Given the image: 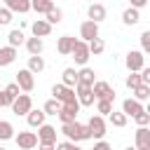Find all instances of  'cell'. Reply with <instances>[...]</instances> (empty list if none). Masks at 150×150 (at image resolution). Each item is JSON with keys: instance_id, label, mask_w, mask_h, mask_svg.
I'll return each mask as SVG.
<instances>
[{"instance_id": "cell-30", "label": "cell", "mask_w": 150, "mask_h": 150, "mask_svg": "<svg viewBox=\"0 0 150 150\" xmlns=\"http://www.w3.org/2000/svg\"><path fill=\"white\" fill-rule=\"evenodd\" d=\"M89 45V54L91 56H98V54H103V49H105V42L101 40V38H96V40H91V42H87Z\"/></svg>"}, {"instance_id": "cell-26", "label": "cell", "mask_w": 150, "mask_h": 150, "mask_svg": "<svg viewBox=\"0 0 150 150\" xmlns=\"http://www.w3.org/2000/svg\"><path fill=\"white\" fill-rule=\"evenodd\" d=\"M7 9H9V12L26 14V12L30 9V0H12V2H7Z\"/></svg>"}, {"instance_id": "cell-37", "label": "cell", "mask_w": 150, "mask_h": 150, "mask_svg": "<svg viewBox=\"0 0 150 150\" xmlns=\"http://www.w3.org/2000/svg\"><path fill=\"white\" fill-rule=\"evenodd\" d=\"M141 52L143 54H150V30H143L141 33Z\"/></svg>"}, {"instance_id": "cell-8", "label": "cell", "mask_w": 150, "mask_h": 150, "mask_svg": "<svg viewBox=\"0 0 150 150\" xmlns=\"http://www.w3.org/2000/svg\"><path fill=\"white\" fill-rule=\"evenodd\" d=\"M89 131H91V138H98V141H103V136H105V120L101 117V115H91V120H89Z\"/></svg>"}, {"instance_id": "cell-27", "label": "cell", "mask_w": 150, "mask_h": 150, "mask_svg": "<svg viewBox=\"0 0 150 150\" xmlns=\"http://www.w3.org/2000/svg\"><path fill=\"white\" fill-rule=\"evenodd\" d=\"M30 9H35L38 14H47L49 9H54L52 0H30Z\"/></svg>"}, {"instance_id": "cell-49", "label": "cell", "mask_w": 150, "mask_h": 150, "mask_svg": "<svg viewBox=\"0 0 150 150\" xmlns=\"http://www.w3.org/2000/svg\"><path fill=\"white\" fill-rule=\"evenodd\" d=\"M7 2H12V0H5V5H7Z\"/></svg>"}, {"instance_id": "cell-28", "label": "cell", "mask_w": 150, "mask_h": 150, "mask_svg": "<svg viewBox=\"0 0 150 150\" xmlns=\"http://www.w3.org/2000/svg\"><path fill=\"white\" fill-rule=\"evenodd\" d=\"M28 70L35 75V73H42L45 70V59L42 56H28Z\"/></svg>"}, {"instance_id": "cell-15", "label": "cell", "mask_w": 150, "mask_h": 150, "mask_svg": "<svg viewBox=\"0 0 150 150\" xmlns=\"http://www.w3.org/2000/svg\"><path fill=\"white\" fill-rule=\"evenodd\" d=\"M38 141L40 143H54L56 145V129L52 124H42L38 129Z\"/></svg>"}, {"instance_id": "cell-22", "label": "cell", "mask_w": 150, "mask_h": 150, "mask_svg": "<svg viewBox=\"0 0 150 150\" xmlns=\"http://www.w3.org/2000/svg\"><path fill=\"white\" fill-rule=\"evenodd\" d=\"M122 21H124V26H136V23L141 21V14H138V9H134V7H127V9L122 12Z\"/></svg>"}, {"instance_id": "cell-47", "label": "cell", "mask_w": 150, "mask_h": 150, "mask_svg": "<svg viewBox=\"0 0 150 150\" xmlns=\"http://www.w3.org/2000/svg\"><path fill=\"white\" fill-rule=\"evenodd\" d=\"M145 112H148V115H150V101H148V108H145Z\"/></svg>"}, {"instance_id": "cell-4", "label": "cell", "mask_w": 150, "mask_h": 150, "mask_svg": "<svg viewBox=\"0 0 150 150\" xmlns=\"http://www.w3.org/2000/svg\"><path fill=\"white\" fill-rule=\"evenodd\" d=\"M16 84H19V89H21L23 94H30V91L35 89V77H33V73H30L28 68H21V70L16 73Z\"/></svg>"}, {"instance_id": "cell-18", "label": "cell", "mask_w": 150, "mask_h": 150, "mask_svg": "<svg viewBox=\"0 0 150 150\" xmlns=\"http://www.w3.org/2000/svg\"><path fill=\"white\" fill-rule=\"evenodd\" d=\"M30 30H33V35H35V38H47V35L52 33V26H49L45 19H38V21H33V23H30Z\"/></svg>"}, {"instance_id": "cell-24", "label": "cell", "mask_w": 150, "mask_h": 150, "mask_svg": "<svg viewBox=\"0 0 150 150\" xmlns=\"http://www.w3.org/2000/svg\"><path fill=\"white\" fill-rule=\"evenodd\" d=\"M7 40H9V47H21V45H26V38H23V30L21 28H14V30H9V35H7Z\"/></svg>"}, {"instance_id": "cell-6", "label": "cell", "mask_w": 150, "mask_h": 150, "mask_svg": "<svg viewBox=\"0 0 150 150\" xmlns=\"http://www.w3.org/2000/svg\"><path fill=\"white\" fill-rule=\"evenodd\" d=\"M12 110H14V115H28L33 110V98L28 94H19L12 103Z\"/></svg>"}, {"instance_id": "cell-36", "label": "cell", "mask_w": 150, "mask_h": 150, "mask_svg": "<svg viewBox=\"0 0 150 150\" xmlns=\"http://www.w3.org/2000/svg\"><path fill=\"white\" fill-rule=\"evenodd\" d=\"M141 84H143V82H141V75H138V73H129V77H127V87L134 91V89L141 87Z\"/></svg>"}, {"instance_id": "cell-2", "label": "cell", "mask_w": 150, "mask_h": 150, "mask_svg": "<svg viewBox=\"0 0 150 150\" xmlns=\"http://www.w3.org/2000/svg\"><path fill=\"white\" fill-rule=\"evenodd\" d=\"M52 96H54L56 101H61V105H68V103H75V101H77L75 89H70V87H66V84H54V87H52Z\"/></svg>"}, {"instance_id": "cell-14", "label": "cell", "mask_w": 150, "mask_h": 150, "mask_svg": "<svg viewBox=\"0 0 150 150\" xmlns=\"http://www.w3.org/2000/svg\"><path fill=\"white\" fill-rule=\"evenodd\" d=\"M136 150H150V129L148 127H138L136 129Z\"/></svg>"}, {"instance_id": "cell-43", "label": "cell", "mask_w": 150, "mask_h": 150, "mask_svg": "<svg viewBox=\"0 0 150 150\" xmlns=\"http://www.w3.org/2000/svg\"><path fill=\"white\" fill-rule=\"evenodd\" d=\"M141 82H143V84H148V87H150V68H148V66H145V68H143V70H141Z\"/></svg>"}, {"instance_id": "cell-48", "label": "cell", "mask_w": 150, "mask_h": 150, "mask_svg": "<svg viewBox=\"0 0 150 150\" xmlns=\"http://www.w3.org/2000/svg\"><path fill=\"white\" fill-rule=\"evenodd\" d=\"M124 150H136V148H124Z\"/></svg>"}, {"instance_id": "cell-44", "label": "cell", "mask_w": 150, "mask_h": 150, "mask_svg": "<svg viewBox=\"0 0 150 150\" xmlns=\"http://www.w3.org/2000/svg\"><path fill=\"white\" fill-rule=\"evenodd\" d=\"M91 150H112V148H110V143H105V141H96Z\"/></svg>"}, {"instance_id": "cell-32", "label": "cell", "mask_w": 150, "mask_h": 150, "mask_svg": "<svg viewBox=\"0 0 150 150\" xmlns=\"http://www.w3.org/2000/svg\"><path fill=\"white\" fill-rule=\"evenodd\" d=\"M45 16H47V19H45V21H47V23H49V26H54V23H59V21H61V19H63V12H61V9H59V7H54V9H49V12H47V14H45Z\"/></svg>"}, {"instance_id": "cell-16", "label": "cell", "mask_w": 150, "mask_h": 150, "mask_svg": "<svg viewBox=\"0 0 150 150\" xmlns=\"http://www.w3.org/2000/svg\"><path fill=\"white\" fill-rule=\"evenodd\" d=\"M75 38L73 35H61L59 38V42H56V49H59V54H63V56H68V54H73V47H75Z\"/></svg>"}, {"instance_id": "cell-19", "label": "cell", "mask_w": 150, "mask_h": 150, "mask_svg": "<svg viewBox=\"0 0 150 150\" xmlns=\"http://www.w3.org/2000/svg\"><path fill=\"white\" fill-rule=\"evenodd\" d=\"M26 49H28V54L30 56H40L42 54V49H45V42H42V38H28L26 40Z\"/></svg>"}, {"instance_id": "cell-35", "label": "cell", "mask_w": 150, "mask_h": 150, "mask_svg": "<svg viewBox=\"0 0 150 150\" xmlns=\"http://www.w3.org/2000/svg\"><path fill=\"white\" fill-rule=\"evenodd\" d=\"M96 110H98V115H101V117H103V115H110V112H112V101L98 98V101H96Z\"/></svg>"}, {"instance_id": "cell-23", "label": "cell", "mask_w": 150, "mask_h": 150, "mask_svg": "<svg viewBox=\"0 0 150 150\" xmlns=\"http://www.w3.org/2000/svg\"><path fill=\"white\" fill-rule=\"evenodd\" d=\"M96 80H94V70L91 68H87V66H82V70H77V84H87V87H91Z\"/></svg>"}, {"instance_id": "cell-51", "label": "cell", "mask_w": 150, "mask_h": 150, "mask_svg": "<svg viewBox=\"0 0 150 150\" xmlns=\"http://www.w3.org/2000/svg\"><path fill=\"white\" fill-rule=\"evenodd\" d=\"M52 2H54V0H52Z\"/></svg>"}, {"instance_id": "cell-34", "label": "cell", "mask_w": 150, "mask_h": 150, "mask_svg": "<svg viewBox=\"0 0 150 150\" xmlns=\"http://www.w3.org/2000/svg\"><path fill=\"white\" fill-rule=\"evenodd\" d=\"M45 115H59V110H61V101H56V98H49L47 103H45Z\"/></svg>"}, {"instance_id": "cell-17", "label": "cell", "mask_w": 150, "mask_h": 150, "mask_svg": "<svg viewBox=\"0 0 150 150\" xmlns=\"http://www.w3.org/2000/svg\"><path fill=\"white\" fill-rule=\"evenodd\" d=\"M145 108L141 105V101H136V98H127L124 103H122V112L127 115V117H136L138 112H143Z\"/></svg>"}, {"instance_id": "cell-41", "label": "cell", "mask_w": 150, "mask_h": 150, "mask_svg": "<svg viewBox=\"0 0 150 150\" xmlns=\"http://www.w3.org/2000/svg\"><path fill=\"white\" fill-rule=\"evenodd\" d=\"M5 91H7V94H9L12 98H16V96L21 94V89H19V84H16V82H9V84L5 87Z\"/></svg>"}, {"instance_id": "cell-21", "label": "cell", "mask_w": 150, "mask_h": 150, "mask_svg": "<svg viewBox=\"0 0 150 150\" xmlns=\"http://www.w3.org/2000/svg\"><path fill=\"white\" fill-rule=\"evenodd\" d=\"M14 59H16V49L14 47H0V68H5V66H9V63H14Z\"/></svg>"}, {"instance_id": "cell-5", "label": "cell", "mask_w": 150, "mask_h": 150, "mask_svg": "<svg viewBox=\"0 0 150 150\" xmlns=\"http://www.w3.org/2000/svg\"><path fill=\"white\" fill-rule=\"evenodd\" d=\"M14 141H16V145L21 148V150H33V148H38V134L35 131H19L16 136H14Z\"/></svg>"}, {"instance_id": "cell-25", "label": "cell", "mask_w": 150, "mask_h": 150, "mask_svg": "<svg viewBox=\"0 0 150 150\" xmlns=\"http://www.w3.org/2000/svg\"><path fill=\"white\" fill-rule=\"evenodd\" d=\"M61 80H63L61 84H66V87L73 89V87L77 84V70H75V68H66V70L61 73Z\"/></svg>"}, {"instance_id": "cell-38", "label": "cell", "mask_w": 150, "mask_h": 150, "mask_svg": "<svg viewBox=\"0 0 150 150\" xmlns=\"http://www.w3.org/2000/svg\"><path fill=\"white\" fill-rule=\"evenodd\" d=\"M134 120H136V124H138V127H148V124H150V115H148L145 110H143V112H138Z\"/></svg>"}, {"instance_id": "cell-1", "label": "cell", "mask_w": 150, "mask_h": 150, "mask_svg": "<svg viewBox=\"0 0 150 150\" xmlns=\"http://www.w3.org/2000/svg\"><path fill=\"white\" fill-rule=\"evenodd\" d=\"M61 131H63V134H66V138H68V141H73V143H80V141H89V138H91L89 127H87V124H80L77 120H75V122L63 124V127H61Z\"/></svg>"}, {"instance_id": "cell-3", "label": "cell", "mask_w": 150, "mask_h": 150, "mask_svg": "<svg viewBox=\"0 0 150 150\" xmlns=\"http://www.w3.org/2000/svg\"><path fill=\"white\" fill-rule=\"evenodd\" d=\"M127 68H129V73H141L143 68H145V54L143 52H138V49H131L129 54H127Z\"/></svg>"}, {"instance_id": "cell-20", "label": "cell", "mask_w": 150, "mask_h": 150, "mask_svg": "<svg viewBox=\"0 0 150 150\" xmlns=\"http://www.w3.org/2000/svg\"><path fill=\"white\" fill-rule=\"evenodd\" d=\"M45 110H30L28 115H26V122H28V127H33V129H40L42 124H45Z\"/></svg>"}, {"instance_id": "cell-46", "label": "cell", "mask_w": 150, "mask_h": 150, "mask_svg": "<svg viewBox=\"0 0 150 150\" xmlns=\"http://www.w3.org/2000/svg\"><path fill=\"white\" fill-rule=\"evenodd\" d=\"M38 145H40V150H56L54 143H38Z\"/></svg>"}, {"instance_id": "cell-12", "label": "cell", "mask_w": 150, "mask_h": 150, "mask_svg": "<svg viewBox=\"0 0 150 150\" xmlns=\"http://www.w3.org/2000/svg\"><path fill=\"white\" fill-rule=\"evenodd\" d=\"M75 94H77L80 105H94V101H96L91 87H87V84H75Z\"/></svg>"}, {"instance_id": "cell-9", "label": "cell", "mask_w": 150, "mask_h": 150, "mask_svg": "<svg viewBox=\"0 0 150 150\" xmlns=\"http://www.w3.org/2000/svg\"><path fill=\"white\" fill-rule=\"evenodd\" d=\"M80 38H82V42H91V40H96L98 38V23H94V21H82V26H80Z\"/></svg>"}, {"instance_id": "cell-50", "label": "cell", "mask_w": 150, "mask_h": 150, "mask_svg": "<svg viewBox=\"0 0 150 150\" xmlns=\"http://www.w3.org/2000/svg\"><path fill=\"white\" fill-rule=\"evenodd\" d=\"M0 150H5V148H0Z\"/></svg>"}, {"instance_id": "cell-45", "label": "cell", "mask_w": 150, "mask_h": 150, "mask_svg": "<svg viewBox=\"0 0 150 150\" xmlns=\"http://www.w3.org/2000/svg\"><path fill=\"white\" fill-rule=\"evenodd\" d=\"M129 2H131V7H134V9H141V7H145V5H148V0H129Z\"/></svg>"}, {"instance_id": "cell-10", "label": "cell", "mask_w": 150, "mask_h": 150, "mask_svg": "<svg viewBox=\"0 0 150 150\" xmlns=\"http://www.w3.org/2000/svg\"><path fill=\"white\" fill-rule=\"evenodd\" d=\"M89 45L87 42H82V40H77L75 42V47H73V59H75V63L77 66H84L87 61H89Z\"/></svg>"}, {"instance_id": "cell-29", "label": "cell", "mask_w": 150, "mask_h": 150, "mask_svg": "<svg viewBox=\"0 0 150 150\" xmlns=\"http://www.w3.org/2000/svg\"><path fill=\"white\" fill-rule=\"evenodd\" d=\"M9 138H14V127L12 122L0 120V141H9Z\"/></svg>"}, {"instance_id": "cell-7", "label": "cell", "mask_w": 150, "mask_h": 150, "mask_svg": "<svg viewBox=\"0 0 150 150\" xmlns=\"http://www.w3.org/2000/svg\"><path fill=\"white\" fill-rule=\"evenodd\" d=\"M77 112H80V101H75V103H68V105H61V110H59V120H61V124H68V122H75L77 120Z\"/></svg>"}, {"instance_id": "cell-40", "label": "cell", "mask_w": 150, "mask_h": 150, "mask_svg": "<svg viewBox=\"0 0 150 150\" xmlns=\"http://www.w3.org/2000/svg\"><path fill=\"white\" fill-rule=\"evenodd\" d=\"M12 21V12L7 7H0V26H7Z\"/></svg>"}, {"instance_id": "cell-13", "label": "cell", "mask_w": 150, "mask_h": 150, "mask_svg": "<svg viewBox=\"0 0 150 150\" xmlns=\"http://www.w3.org/2000/svg\"><path fill=\"white\" fill-rule=\"evenodd\" d=\"M87 16H89V21L101 23V21L108 16V9H105L101 2H94V5H89V7H87Z\"/></svg>"}, {"instance_id": "cell-11", "label": "cell", "mask_w": 150, "mask_h": 150, "mask_svg": "<svg viewBox=\"0 0 150 150\" xmlns=\"http://www.w3.org/2000/svg\"><path fill=\"white\" fill-rule=\"evenodd\" d=\"M91 91H94L96 101H98V98H105V101H115V91H112V87H110L108 82H94V84H91Z\"/></svg>"}, {"instance_id": "cell-31", "label": "cell", "mask_w": 150, "mask_h": 150, "mask_svg": "<svg viewBox=\"0 0 150 150\" xmlns=\"http://www.w3.org/2000/svg\"><path fill=\"white\" fill-rule=\"evenodd\" d=\"M108 117H110V124H112V127H117V129L127 127V115H124V112H115V110H112Z\"/></svg>"}, {"instance_id": "cell-39", "label": "cell", "mask_w": 150, "mask_h": 150, "mask_svg": "<svg viewBox=\"0 0 150 150\" xmlns=\"http://www.w3.org/2000/svg\"><path fill=\"white\" fill-rule=\"evenodd\" d=\"M12 103H14V98H12V96L2 89V91H0V108H7V105L12 108Z\"/></svg>"}, {"instance_id": "cell-33", "label": "cell", "mask_w": 150, "mask_h": 150, "mask_svg": "<svg viewBox=\"0 0 150 150\" xmlns=\"http://www.w3.org/2000/svg\"><path fill=\"white\" fill-rule=\"evenodd\" d=\"M134 98L136 101H150V87L148 84H141L134 89Z\"/></svg>"}, {"instance_id": "cell-42", "label": "cell", "mask_w": 150, "mask_h": 150, "mask_svg": "<svg viewBox=\"0 0 150 150\" xmlns=\"http://www.w3.org/2000/svg\"><path fill=\"white\" fill-rule=\"evenodd\" d=\"M56 150H80V148L73 141H61V143H56Z\"/></svg>"}]
</instances>
